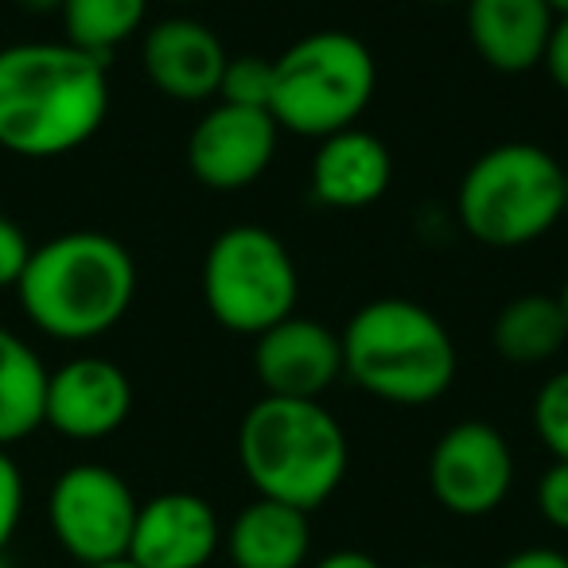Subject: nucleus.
<instances>
[{
  "mask_svg": "<svg viewBox=\"0 0 568 568\" xmlns=\"http://www.w3.org/2000/svg\"><path fill=\"white\" fill-rule=\"evenodd\" d=\"M105 59L74 43H12L0 51V149L55 160L82 149L110 113Z\"/></svg>",
  "mask_w": 568,
  "mask_h": 568,
  "instance_id": "1",
  "label": "nucleus"
},
{
  "mask_svg": "<svg viewBox=\"0 0 568 568\" xmlns=\"http://www.w3.org/2000/svg\"><path fill=\"white\" fill-rule=\"evenodd\" d=\"M17 296L36 332L63 343H87L113 332L133 308L136 261L118 237L71 230L36 245Z\"/></svg>",
  "mask_w": 568,
  "mask_h": 568,
  "instance_id": "2",
  "label": "nucleus"
},
{
  "mask_svg": "<svg viewBox=\"0 0 568 568\" xmlns=\"http://www.w3.org/2000/svg\"><path fill=\"white\" fill-rule=\"evenodd\" d=\"M237 459L257 498L312 514L347 479V433L324 402L261 397L237 428Z\"/></svg>",
  "mask_w": 568,
  "mask_h": 568,
  "instance_id": "3",
  "label": "nucleus"
},
{
  "mask_svg": "<svg viewBox=\"0 0 568 568\" xmlns=\"http://www.w3.org/2000/svg\"><path fill=\"white\" fill-rule=\"evenodd\" d=\"M339 339L343 374L386 405H433L456 382L459 355L448 327L405 296L363 304Z\"/></svg>",
  "mask_w": 568,
  "mask_h": 568,
  "instance_id": "4",
  "label": "nucleus"
},
{
  "mask_svg": "<svg viewBox=\"0 0 568 568\" xmlns=\"http://www.w3.org/2000/svg\"><path fill=\"white\" fill-rule=\"evenodd\" d=\"M456 214L479 245H529L565 219V168L541 144H495L459 180Z\"/></svg>",
  "mask_w": 568,
  "mask_h": 568,
  "instance_id": "5",
  "label": "nucleus"
},
{
  "mask_svg": "<svg viewBox=\"0 0 568 568\" xmlns=\"http://www.w3.org/2000/svg\"><path fill=\"white\" fill-rule=\"evenodd\" d=\"M378 87V63L358 36L324 28L301 36L273 59L268 113L284 133L324 136L351 129L366 113Z\"/></svg>",
  "mask_w": 568,
  "mask_h": 568,
  "instance_id": "6",
  "label": "nucleus"
},
{
  "mask_svg": "<svg viewBox=\"0 0 568 568\" xmlns=\"http://www.w3.org/2000/svg\"><path fill=\"white\" fill-rule=\"evenodd\" d=\"M203 301L226 332L253 339L296 316L301 273L288 245L265 226L222 230L203 261Z\"/></svg>",
  "mask_w": 568,
  "mask_h": 568,
  "instance_id": "7",
  "label": "nucleus"
},
{
  "mask_svg": "<svg viewBox=\"0 0 568 568\" xmlns=\"http://www.w3.org/2000/svg\"><path fill=\"white\" fill-rule=\"evenodd\" d=\"M136 510L141 503L133 487L102 464L67 467L48 495V526L59 549L79 560V568L125 557Z\"/></svg>",
  "mask_w": 568,
  "mask_h": 568,
  "instance_id": "8",
  "label": "nucleus"
},
{
  "mask_svg": "<svg viewBox=\"0 0 568 568\" xmlns=\"http://www.w3.org/2000/svg\"><path fill=\"white\" fill-rule=\"evenodd\" d=\"M514 487V452L487 420H459L428 456V490L456 518H487Z\"/></svg>",
  "mask_w": 568,
  "mask_h": 568,
  "instance_id": "9",
  "label": "nucleus"
},
{
  "mask_svg": "<svg viewBox=\"0 0 568 568\" xmlns=\"http://www.w3.org/2000/svg\"><path fill=\"white\" fill-rule=\"evenodd\" d=\"M281 125L268 110L219 102L187 136V168L211 191H242L268 172Z\"/></svg>",
  "mask_w": 568,
  "mask_h": 568,
  "instance_id": "10",
  "label": "nucleus"
},
{
  "mask_svg": "<svg viewBox=\"0 0 568 568\" xmlns=\"http://www.w3.org/2000/svg\"><path fill=\"white\" fill-rule=\"evenodd\" d=\"M133 413V382L118 363L102 355H79L59 371H48L43 425L67 440H105Z\"/></svg>",
  "mask_w": 568,
  "mask_h": 568,
  "instance_id": "11",
  "label": "nucleus"
},
{
  "mask_svg": "<svg viewBox=\"0 0 568 568\" xmlns=\"http://www.w3.org/2000/svg\"><path fill=\"white\" fill-rule=\"evenodd\" d=\"M253 374L268 397L320 402L343 378V339L320 320L288 316L257 335Z\"/></svg>",
  "mask_w": 568,
  "mask_h": 568,
  "instance_id": "12",
  "label": "nucleus"
},
{
  "mask_svg": "<svg viewBox=\"0 0 568 568\" xmlns=\"http://www.w3.org/2000/svg\"><path fill=\"white\" fill-rule=\"evenodd\" d=\"M219 541L214 506L191 490H168L141 503L125 557L136 568H206Z\"/></svg>",
  "mask_w": 568,
  "mask_h": 568,
  "instance_id": "13",
  "label": "nucleus"
},
{
  "mask_svg": "<svg viewBox=\"0 0 568 568\" xmlns=\"http://www.w3.org/2000/svg\"><path fill=\"white\" fill-rule=\"evenodd\" d=\"M222 40L191 17H168L144 32L141 63L149 82L172 102H206L219 98V82L226 71Z\"/></svg>",
  "mask_w": 568,
  "mask_h": 568,
  "instance_id": "14",
  "label": "nucleus"
},
{
  "mask_svg": "<svg viewBox=\"0 0 568 568\" xmlns=\"http://www.w3.org/2000/svg\"><path fill=\"white\" fill-rule=\"evenodd\" d=\"M394 180V156L386 141L366 129L351 125L324 136L312 156V199L335 211H358V206L378 203Z\"/></svg>",
  "mask_w": 568,
  "mask_h": 568,
  "instance_id": "15",
  "label": "nucleus"
},
{
  "mask_svg": "<svg viewBox=\"0 0 568 568\" xmlns=\"http://www.w3.org/2000/svg\"><path fill=\"white\" fill-rule=\"evenodd\" d=\"M467 36L487 67L526 74L541 67L545 43L557 24L549 0H467Z\"/></svg>",
  "mask_w": 568,
  "mask_h": 568,
  "instance_id": "16",
  "label": "nucleus"
},
{
  "mask_svg": "<svg viewBox=\"0 0 568 568\" xmlns=\"http://www.w3.org/2000/svg\"><path fill=\"white\" fill-rule=\"evenodd\" d=\"M226 545L234 568H304L312 549L308 514L273 498H253L234 518Z\"/></svg>",
  "mask_w": 568,
  "mask_h": 568,
  "instance_id": "17",
  "label": "nucleus"
},
{
  "mask_svg": "<svg viewBox=\"0 0 568 568\" xmlns=\"http://www.w3.org/2000/svg\"><path fill=\"white\" fill-rule=\"evenodd\" d=\"M43 397H48V366L20 339L0 327V448L28 440L43 425Z\"/></svg>",
  "mask_w": 568,
  "mask_h": 568,
  "instance_id": "18",
  "label": "nucleus"
},
{
  "mask_svg": "<svg viewBox=\"0 0 568 568\" xmlns=\"http://www.w3.org/2000/svg\"><path fill=\"white\" fill-rule=\"evenodd\" d=\"M490 343H495V351L506 363H518V366L549 363L568 343L565 308H560L557 296H541V293L514 296L495 316Z\"/></svg>",
  "mask_w": 568,
  "mask_h": 568,
  "instance_id": "19",
  "label": "nucleus"
},
{
  "mask_svg": "<svg viewBox=\"0 0 568 568\" xmlns=\"http://www.w3.org/2000/svg\"><path fill=\"white\" fill-rule=\"evenodd\" d=\"M59 17L67 28V43L110 63L113 51L133 40L136 28L144 24L149 0H63Z\"/></svg>",
  "mask_w": 568,
  "mask_h": 568,
  "instance_id": "20",
  "label": "nucleus"
},
{
  "mask_svg": "<svg viewBox=\"0 0 568 568\" xmlns=\"http://www.w3.org/2000/svg\"><path fill=\"white\" fill-rule=\"evenodd\" d=\"M273 98V59L265 55H230L219 82V102L268 110Z\"/></svg>",
  "mask_w": 568,
  "mask_h": 568,
  "instance_id": "21",
  "label": "nucleus"
},
{
  "mask_svg": "<svg viewBox=\"0 0 568 568\" xmlns=\"http://www.w3.org/2000/svg\"><path fill=\"white\" fill-rule=\"evenodd\" d=\"M534 428L552 459L568 464V371L552 374L534 397Z\"/></svg>",
  "mask_w": 568,
  "mask_h": 568,
  "instance_id": "22",
  "label": "nucleus"
},
{
  "mask_svg": "<svg viewBox=\"0 0 568 568\" xmlns=\"http://www.w3.org/2000/svg\"><path fill=\"white\" fill-rule=\"evenodd\" d=\"M20 518H24V475L20 464L9 456V448H0V557L17 537Z\"/></svg>",
  "mask_w": 568,
  "mask_h": 568,
  "instance_id": "23",
  "label": "nucleus"
},
{
  "mask_svg": "<svg viewBox=\"0 0 568 568\" xmlns=\"http://www.w3.org/2000/svg\"><path fill=\"white\" fill-rule=\"evenodd\" d=\"M537 510L552 529L568 534V464L552 459L549 471L537 479Z\"/></svg>",
  "mask_w": 568,
  "mask_h": 568,
  "instance_id": "24",
  "label": "nucleus"
},
{
  "mask_svg": "<svg viewBox=\"0 0 568 568\" xmlns=\"http://www.w3.org/2000/svg\"><path fill=\"white\" fill-rule=\"evenodd\" d=\"M36 245L28 242V234L20 230V222H12L9 214H0V288H17L20 276L28 268Z\"/></svg>",
  "mask_w": 568,
  "mask_h": 568,
  "instance_id": "25",
  "label": "nucleus"
},
{
  "mask_svg": "<svg viewBox=\"0 0 568 568\" xmlns=\"http://www.w3.org/2000/svg\"><path fill=\"white\" fill-rule=\"evenodd\" d=\"M541 67L549 71V79L568 94V17H557V24H552L549 43H545V55H541Z\"/></svg>",
  "mask_w": 568,
  "mask_h": 568,
  "instance_id": "26",
  "label": "nucleus"
},
{
  "mask_svg": "<svg viewBox=\"0 0 568 568\" xmlns=\"http://www.w3.org/2000/svg\"><path fill=\"white\" fill-rule=\"evenodd\" d=\"M498 568H568V557L560 549H521L514 557H506Z\"/></svg>",
  "mask_w": 568,
  "mask_h": 568,
  "instance_id": "27",
  "label": "nucleus"
},
{
  "mask_svg": "<svg viewBox=\"0 0 568 568\" xmlns=\"http://www.w3.org/2000/svg\"><path fill=\"white\" fill-rule=\"evenodd\" d=\"M316 568H382V565L371 557V552H358V549H335V552H327V557L320 560Z\"/></svg>",
  "mask_w": 568,
  "mask_h": 568,
  "instance_id": "28",
  "label": "nucleus"
},
{
  "mask_svg": "<svg viewBox=\"0 0 568 568\" xmlns=\"http://www.w3.org/2000/svg\"><path fill=\"white\" fill-rule=\"evenodd\" d=\"M17 4L32 17H51V12L63 9V0H17Z\"/></svg>",
  "mask_w": 568,
  "mask_h": 568,
  "instance_id": "29",
  "label": "nucleus"
},
{
  "mask_svg": "<svg viewBox=\"0 0 568 568\" xmlns=\"http://www.w3.org/2000/svg\"><path fill=\"white\" fill-rule=\"evenodd\" d=\"M87 568H136L129 557H121V560H105V565H87Z\"/></svg>",
  "mask_w": 568,
  "mask_h": 568,
  "instance_id": "30",
  "label": "nucleus"
},
{
  "mask_svg": "<svg viewBox=\"0 0 568 568\" xmlns=\"http://www.w3.org/2000/svg\"><path fill=\"white\" fill-rule=\"evenodd\" d=\"M549 9L557 12V17H568V0H549Z\"/></svg>",
  "mask_w": 568,
  "mask_h": 568,
  "instance_id": "31",
  "label": "nucleus"
},
{
  "mask_svg": "<svg viewBox=\"0 0 568 568\" xmlns=\"http://www.w3.org/2000/svg\"><path fill=\"white\" fill-rule=\"evenodd\" d=\"M557 301H560V308H565V324H568V281H565V288H560Z\"/></svg>",
  "mask_w": 568,
  "mask_h": 568,
  "instance_id": "32",
  "label": "nucleus"
},
{
  "mask_svg": "<svg viewBox=\"0 0 568 568\" xmlns=\"http://www.w3.org/2000/svg\"><path fill=\"white\" fill-rule=\"evenodd\" d=\"M425 4H467V0H425Z\"/></svg>",
  "mask_w": 568,
  "mask_h": 568,
  "instance_id": "33",
  "label": "nucleus"
},
{
  "mask_svg": "<svg viewBox=\"0 0 568 568\" xmlns=\"http://www.w3.org/2000/svg\"><path fill=\"white\" fill-rule=\"evenodd\" d=\"M565 214H568V168H565Z\"/></svg>",
  "mask_w": 568,
  "mask_h": 568,
  "instance_id": "34",
  "label": "nucleus"
},
{
  "mask_svg": "<svg viewBox=\"0 0 568 568\" xmlns=\"http://www.w3.org/2000/svg\"><path fill=\"white\" fill-rule=\"evenodd\" d=\"M413 568H448V565H413Z\"/></svg>",
  "mask_w": 568,
  "mask_h": 568,
  "instance_id": "35",
  "label": "nucleus"
},
{
  "mask_svg": "<svg viewBox=\"0 0 568 568\" xmlns=\"http://www.w3.org/2000/svg\"><path fill=\"white\" fill-rule=\"evenodd\" d=\"M175 4H199V0H175Z\"/></svg>",
  "mask_w": 568,
  "mask_h": 568,
  "instance_id": "36",
  "label": "nucleus"
},
{
  "mask_svg": "<svg viewBox=\"0 0 568 568\" xmlns=\"http://www.w3.org/2000/svg\"><path fill=\"white\" fill-rule=\"evenodd\" d=\"M0 568H9V565H4V557H0Z\"/></svg>",
  "mask_w": 568,
  "mask_h": 568,
  "instance_id": "37",
  "label": "nucleus"
}]
</instances>
